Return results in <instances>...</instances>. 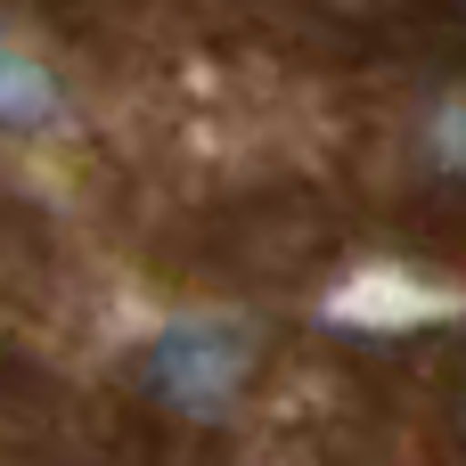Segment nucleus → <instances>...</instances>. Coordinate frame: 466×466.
I'll use <instances>...</instances> for the list:
<instances>
[{"instance_id": "nucleus-1", "label": "nucleus", "mask_w": 466, "mask_h": 466, "mask_svg": "<svg viewBox=\"0 0 466 466\" xmlns=\"http://www.w3.org/2000/svg\"><path fill=\"white\" fill-rule=\"evenodd\" d=\"M254 385V328L238 319H180L139 352V393L172 426H221Z\"/></svg>"}, {"instance_id": "nucleus-2", "label": "nucleus", "mask_w": 466, "mask_h": 466, "mask_svg": "<svg viewBox=\"0 0 466 466\" xmlns=\"http://www.w3.org/2000/svg\"><path fill=\"white\" fill-rule=\"evenodd\" d=\"M418 164L434 180H466V82L426 98V115H418Z\"/></svg>"}, {"instance_id": "nucleus-3", "label": "nucleus", "mask_w": 466, "mask_h": 466, "mask_svg": "<svg viewBox=\"0 0 466 466\" xmlns=\"http://www.w3.org/2000/svg\"><path fill=\"white\" fill-rule=\"evenodd\" d=\"M49 115H57V82L25 49H0V131H41Z\"/></svg>"}, {"instance_id": "nucleus-4", "label": "nucleus", "mask_w": 466, "mask_h": 466, "mask_svg": "<svg viewBox=\"0 0 466 466\" xmlns=\"http://www.w3.org/2000/svg\"><path fill=\"white\" fill-rule=\"evenodd\" d=\"M459 434H466V393H459Z\"/></svg>"}]
</instances>
